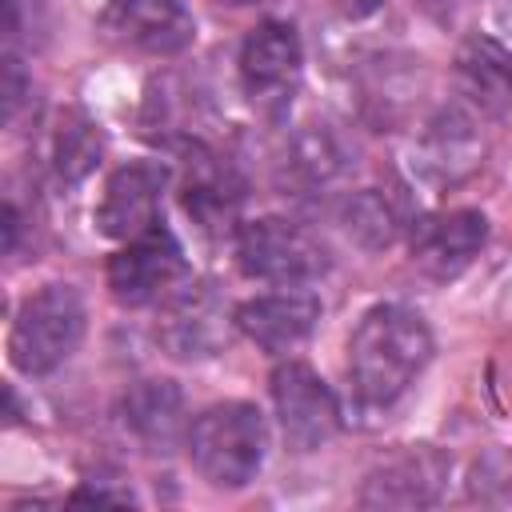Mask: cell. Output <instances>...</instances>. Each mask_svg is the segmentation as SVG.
Returning a JSON list of instances; mask_svg holds the SVG:
<instances>
[{"label":"cell","mask_w":512,"mask_h":512,"mask_svg":"<svg viewBox=\"0 0 512 512\" xmlns=\"http://www.w3.org/2000/svg\"><path fill=\"white\" fill-rule=\"evenodd\" d=\"M184 444H188L192 468L212 488H244L264 464L268 428L256 404L224 400V404L204 408L188 424Z\"/></svg>","instance_id":"obj_2"},{"label":"cell","mask_w":512,"mask_h":512,"mask_svg":"<svg viewBox=\"0 0 512 512\" xmlns=\"http://www.w3.org/2000/svg\"><path fill=\"white\" fill-rule=\"evenodd\" d=\"M300 68H304V48L288 20H264L244 36L240 84H244V96L264 116H280L292 104Z\"/></svg>","instance_id":"obj_6"},{"label":"cell","mask_w":512,"mask_h":512,"mask_svg":"<svg viewBox=\"0 0 512 512\" xmlns=\"http://www.w3.org/2000/svg\"><path fill=\"white\" fill-rule=\"evenodd\" d=\"M344 156L336 148V140L324 132V128H308L292 140V160H288V172L304 184H328L336 172H340Z\"/></svg>","instance_id":"obj_19"},{"label":"cell","mask_w":512,"mask_h":512,"mask_svg":"<svg viewBox=\"0 0 512 512\" xmlns=\"http://www.w3.org/2000/svg\"><path fill=\"white\" fill-rule=\"evenodd\" d=\"M168 184V168L156 160H132L120 164L108 184L104 196L96 204V228L108 240H136L148 228H156L160 220V196Z\"/></svg>","instance_id":"obj_10"},{"label":"cell","mask_w":512,"mask_h":512,"mask_svg":"<svg viewBox=\"0 0 512 512\" xmlns=\"http://www.w3.org/2000/svg\"><path fill=\"white\" fill-rule=\"evenodd\" d=\"M488 240V220L476 208H452V212H432L412 224L408 252L412 264L432 276V280H452L460 276L484 248Z\"/></svg>","instance_id":"obj_11"},{"label":"cell","mask_w":512,"mask_h":512,"mask_svg":"<svg viewBox=\"0 0 512 512\" xmlns=\"http://www.w3.org/2000/svg\"><path fill=\"white\" fill-rule=\"evenodd\" d=\"M100 148H104V140H100V132L88 116H80V112H60L56 116L52 144H48V164H52L60 184L84 180L100 164Z\"/></svg>","instance_id":"obj_17"},{"label":"cell","mask_w":512,"mask_h":512,"mask_svg":"<svg viewBox=\"0 0 512 512\" xmlns=\"http://www.w3.org/2000/svg\"><path fill=\"white\" fill-rule=\"evenodd\" d=\"M456 84L484 116L512 124V48L492 36H468L456 52Z\"/></svg>","instance_id":"obj_14"},{"label":"cell","mask_w":512,"mask_h":512,"mask_svg":"<svg viewBox=\"0 0 512 512\" xmlns=\"http://www.w3.org/2000/svg\"><path fill=\"white\" fill-rule=\"evenodd\" d=\"M428 360H432V332L424 316L404 304L368 308L348 340L352 392L372 408H384L396 396H404Z\"/></svg>","instance_id":"obj_1"},{"label":"cell","mask_w":512,"mask_h":512,"mask_svg":"<svg viewBox=\"0 0 512 512\" xmlns=\"http://www.w3.org/2000/svg\"><path fill=\"white\" fill-rule=\"evenodd\" d=\"M272 404L292 452H316L340 432V404L332 388L300 360H288L272 372Z\"/></svg>","instance_id":"obj_8"},{"label":"cell","mask_w":512,"mask_h":512,"mask_svg":"<svg viewBox=\"0 0 512 512\" xmlns=\"http://www.w3.org/2000/svg\"><path fill=\"white\" fill-rule=\"evenodd\" d=\"M124 428L148 448V452H172L180 436H188L184 416V392L176 380H140L128 388L120 404Z\"/></svg>","instance_id":"obj_15"},{"label":"cell","mask_w":512,"mask_h":512,"mask_svg":"<svg viewBox=\"0 0 512 512\" xmlns=\"http://www.w3.org/2000/svg\"><path fill=\"white\" fill-rule=\"evenodd\" d=\"M240 204V180L232 176V168L216 156H208L204 148H196V160H188V176H184V208L200 228H224L236 216Z\"/></svg>","instance_id":"obj_16"},{"label":"cell","mask_w":512,"mask_h":512,"mask_svg":"<svg viewBox=\"0 0 512 512\" xmlns=\"http://www.w3.org/2000/svg\"><path fill=\"white\" fill-rule=\"evenodd\" d=\"M160 320H156V340L168 356L176 360H208L224 352L236 312L228 308L224 292L208 280H184L172 296L160 300Z\"/></svg>","instance_id":"obj_5"},{"label":"cell","mask_w":512,"mask_h":512,"mask_svg":"<svg viewBox=\"0 0 512 512\" xmlns=\"http://www.w3.org/2000/svg\"><path fill=\"white\" fill-rule=\"evenodd\" d=\"M344 228L360 248H388L400 232V212L380 188H364L344 204Z\"/></svg>","instance_id":"obj_18"},{"label":"cell","mask_w":512,"mask_h":512,"mask_svg":"<svg viewBox=\"0 0 512 512\" xmlns=\"http://www.w3.org/2000/svg\"><path fill=\"white\" fill-rule=\"evenodd\" d=\"M84 300L72 284H44L28 296L8 332V360L24 376L56 372L84 340Z\"/></svg>","instance_id":"obj_3"},{"label":"cell","mask_w":512,"mask_h":512,"mask_svg":"<svg viewBox=\"0 0 512 512\" xmlns=\"http://www.w3.org/2000/svg\"><path fill=\"white\" fill-rule=\"evenodd\" d=\"M28 88H32V80L24 76L20 60L8 52V56H4V88H0V92H4V120H8V124L16 120V112H20V100H24V92H28Z\"/></svg>","instance_id":"obj_20"},{"label":"cell","mask_w":512,"mask_h":512,"mask_svg":"<svg viewBox=\"0 0 512 512\" xmlns=\"http://www.w3.org/2000/svg\"><path fill=\"white\" fill-rule=\"evenodd\" d=\"M376 4H380V0H340V12H344V16H368Z\"/></svg>","instance_id":"obj_21"},{"label":"cell","mask_w":512,"mask_h":512,"mask_svg":"<svg viewBox=\"0 0 512 512\" xmlns=\"http://www.w3.org/2000/svg\"><path fill=\"white\" fill-rule=\"evenodd\" d=\"M220 4H264V0H220Z\"/></svg>","instance_id":"obj_22"},{"label":"cell","mask_w":512,"mask_h":512,"mask_svg":"<svg viewBox=\"0 0 512 512\" xmlns=\"http://www.w3.org/2000/svg\"><path fill=\"white\" fill-rule=\"evenodd\" d=\"M448 476V460L432 448H412L404 456H392L388 464H380L360 492V504L368 508H420L432 504L444 488Z\"/></svg>","instance_id":"obj_13"},{"label":"cell","mask_w":512,"mask_h":512,"mask_svg":"<svg viewBox=\"0 0 512 512\" xmlns=\"http://www.w3.org/2000/svg\"><path fill=\"white\" fill-rule=\"evenodd\" d=\"M236 264L248 280L264 284H308L328 268L324 248L284 216H260L236 228Z\"/></svg>","instance_id":"obj_4"},{"label":"cell","mask_w":512,"mask_h":512,"mask_svg":"<svg viewBox=\"0 0 512 512\" xmlns=\"http://www.w3.org/2000/svg\"><path fill=\"white\" fill-rule=\"evenodd\" d=\"M184 280H188V256L164 224L148 228L136 240H124V248L108 260V292L128 308L156 304L172 296Z\"/></svg>","instance_id":"obj_7"},{"label":"cell","mask_w":512,"mask_h":512,"mask_svg":"<svg viewBox=\"0 0 512 512\" xmlns=\"http://www.w3.org/2000/svg\"><path fill=\"white\" fill-rule=\"evenodd\" d=\"M100 32L144 56H176L196 40V20L184 0H108Z\"/></svg>","instance_id":"obj_9"},{"label":"cell","mask_w":512,"mask_h":512,"mask_svg":"<svg viewBox=\"0 0 512 512\" xmlns=\"http://www.w3.org/2000/svg\"><path fill=\"white\" fill-rule=\"evenodd\" d=\"M316 320H320V300L300 284L244 300L236 308V328L268 356H284V352L300 348L312 336Z\"/></svg>","instance_id":"obj_12"}]
</instances>
